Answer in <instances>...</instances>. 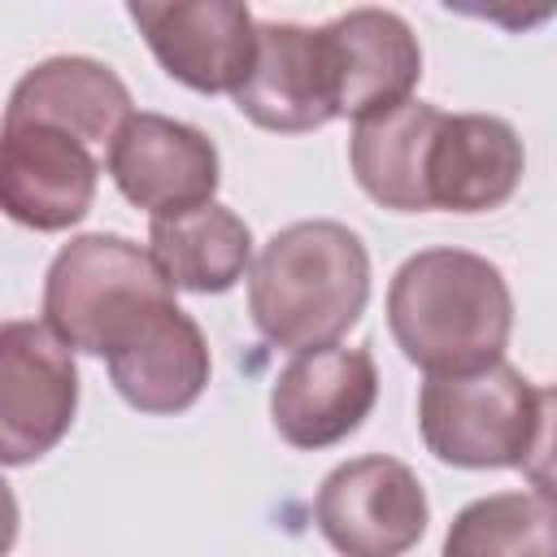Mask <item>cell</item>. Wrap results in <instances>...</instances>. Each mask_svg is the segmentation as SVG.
<instances>
[{"label": "cell", "instance_id": "obj_8", "mask_svg": "<svg viewBox=\"0 0 557 557\" xmlns=\"http://www.w3.org/2000/svg\"><path fill=\"white\" fill-rule=\"evenodd\" d=\"M131 22L148 39L170 78L191 91H239L257 61V22L235 0L131 4Z\"/></svg>", "mask_w": 557, "mask_h": 557}, {"label": "cell", "instance_id": "obj_9", "mask_svg": "<svg viewBox=\"0 0 557 557\" xmlns=\"http://www.w3.org/2000/svg\"><path fill=\"white\" fill-rule=\"evenodd\" d=\"M109 174L117 191L152 218H178L213 205L218 148L205 131L165 113H131L109 144Z\"/></svg>", "mask_w": 557, "mask_h": 557}, {"label": "cell", "instance_id": "obj_5", "mask_svg": "<svg viewBox=\"0 0 557 557\" xmlns=\"http://www.w3.org/2000/svg\"><path fill=\"white\" fill-rule=\"evenodd\" d=\"M78 370L70 344L48 322H4L0 331V457L26 466L74 422Z\"/></svg>", "mask_w": 557, "mask_h": 557}, {"label": "cell", "instance_id": "obj_15", "mask_svg": "<svg viewBox=\"0 0 557 557\" xmlns=\"http://www.w3.org/2000/svg\"><path fill=\"white\" fill-rule=\"evenodd\" d=\"M131 117V91L126 83L91 57H48L35 70L22 74V83L9 96L4 122H39L70 131L74 139L113 144V135Z\"/></svg>", "mask_w": 557, "mask_h": 557}, {"label": "cell", "instance_id": "obj_7", "mask_svg": "<svg viewBox=\"0 0 557 557\" xmlns=\"http://www.w3.org/2000/svg\"><path fill=\"white\" fill-rule=\"evenodd\" d=\"M235 109L261 131L300 135L339 117V65L326 26L257 22V61Z\"/></svg>", "mask_w": 557, "mask_h": 557}, {"label": "cell", "instance_id": "obj_18", "mask_svg": "<svg viewBox=\"0 0 557 557\" xmlns=\"http://www.w3.org/2000/svg\"><path fill=\"white\" fill-rule=\"evenodd\" d=\"M444 557H557V500L540 492H496L466 505Z\"/></svg>", "mask_w": 557, "mask_h": 557}, {"label": "cell", "instance_id": "obj_6", "mask_svg": "<svg viewBox=\"0 0 557 557\" xmlns=\"http://www.w3.org/2000/svg\"><path fill=\"white\" fill-rule=\"evenodd\" d=\"M313 518L339 557H400L426 531V492L405 461L357 457L322 479Z\"/></svg>", "mask_w": 557, "mask_h": 557}, {"label": "cell", "instance_id": "obj_14", "mask_svg": "<svg viewBox=\"0 0 557 557\" xmlns=\"http://www.w3.org/2000/svg\"><path fill=\"white\" fill-rule=\"evenodd\" d=\"M339 65V117H374L413 100L422 74V48L409 22L392 9H348L326 22Z\"/></svg>", "mask_w": 557, "mask_h": 557}, {"label": "cell", "instance_id": "obj_2", "mask_svg": "<svg viewBox=\"0 0 557 557\" xmlns=\"http://www.w3.org/2000/svg\"><path fill=\"white\" fill-rule=\"evenodd\" d=\"M370 300V257L344 222H292L248 270V313L257 331L292 352L331 348Z\"/></svg>", "mask_w": 557, "mask_h": 557}, {"label": "cell", "instance_id": "obj_3", "mask_svg": "<svg viewBox=\"0 0 557 557\" xmlns=\"http://www.w3.org/2000/svg\"><path fill=\"white\" fill-rule=\"evenodd\" d=\"M174 300L170 278L126 235H78L70 239L44 283L48 326L78 352L109 357V348L157 305Z\"/></svg>", "mask_w": 557, "mask_h": 557}, {"label": "cell", "instance_id": "obj_19", "mask_svg": "<svg viewBox=\"0 0 557 557\" xmlns=\"http://www.w3.org/2000/svg\"><path fill=\"white\" fill-rule=\"evenodd\" d=\"M522 474L540 496L557 500V383L535 392V435L522 457Z\"/></svg>", "mask_w": 557, "mask_h": 557}, {"label": "cell", "instance_id": "obj_12", "mask_svg": "<svg viewBox=\"0 0 557 557\" xmlns=\"http://www.w3.org/2000/svg\"><path fill=\"white\" fill-rule=\"evenodd\" d=\"M104 361L122 400L139 413H183L209 383V344L174 300L148 309Z\"/></svg>", "mask_w": 557, "mask_h": 557}, {"label": "cell", "instance_id": "obj_16", "mask_svg": "<svg viewBox=\"0 0 557 557\" xmlns=\"http://www.w3.org/2000/svg\"><path fill=\"white\" fill-rule=\"evenodd\" d=\"M444 113L426 100H405L396 109H383L374 117H361L352 126V174L361 191L396 213H422L431 209L426 196V161Z\"/></svg>", "mask_w": 557, "mask_h": 557}, {"label": "cell", "instance_id": "obj_1", "mask_svg": "<svg viewBox=\"0 0 557 557\" xmlns=\"http://www.w3.org/2000/svg\"><path fill=\"white\" fill-rule=\"evenodd\" d=\"M387 326L426 374H474L505 357L513 296L505 274L466 248L413 252L387 287Z\"/></svg>", "mask_w": 557, "mask_h": 557}, {"label": "cell", "instance_id": "obj_10", "mask_svg": "<svg viewBox=\"0 0 557 557\" xmlns=\"http://www.w3.org/2000/svg\"><path fill=\"white\" fill-rule=\"evenodd\" d=\"M100 165L83 139L39 122H4L0 205L30 231H65L87 218Z\"/></svg>", "mask_w": 557, "mask_h": 557}, {"label": "cell", "instance_id": "obj_13", "mask_svg": "<svg viewBox=\"0 0 557 557\" xmlns=\"http://www.w3.org/2000/svg\"><path fill=\"white\" fill-rule=\"evenodd\" d=\"M522 165H527L522 139L505 117L444 113L426 161L431 209H448V213L500 209L513 196Z\"/></svg>", "mask_w": 557, "mask_h": 557}, {"label": "cell", "instance_id": "obj_17", "mask_svg": "<svg viewBox=\"0 0 557 557\" xmlns=\"http://www.w3.org/2000/svg\"><path fill=\"white\" fill-rule=\"evenodd\" d=\"M148 252L170 287L218 296L252 270V235L226 205H200L178 218H152Z\"/></svg>", "mask_w": 557, "mask_h": 557}, {"label": "cell", "instance_id": "obj_11", "mask_svg": "<svg viewBox=\"0 0 557 557\" xmlns=\"http://www.w3.org/2000/svg\"><path fill=\"white\" fill-rule=\"evenodd\" d=\"M374 396L379 370L366 348H309L278 370L270 387V418L292 448H326L370 418Z\"/></svg>", "mask_w": 557, "mask_h": 557}, {"label": "cell", "instance_id": "obj_4", "mask_svg": "<svg viewBox=\"0 0 557 557\" xmlns=\"http://www.w3.org/2000/svg\"><path fill=\"white\" fill-rule=\"evenodd\" d=\"M418 426L426 448L448 466H522L535 435V387L505 361L474 374H426Z\"/></svg>", "mask_w": 557, "mask_h": 557}]
</instances>
